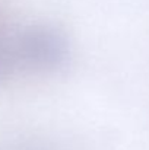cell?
<instances>
[{"instance_id": "obj_2", "label": "cell", "mask_w": 149, "mask_h": 150, "mask_svg": "<svg viewBox=\"0 0 149 150\" xmlns=\"http://www.w3.org/2000/svg\"><path fill=\"white\" fill-rule=\"evenodd\" d=\"M15 61H16V57H15L12 44L0 41V80H3L10 73Z\"/></svg>"}, {"instance_id": "obj_1", "label": "cell", "mask_w": 149, "mask_h": 150, "mask_svg": "<svg viewBox=\"0 0 149 150\" xmlns=\"http://www.w3.org/2000/svg\"><path fill=\"white\" fill-rule=\"evenodd\" d=\"M15 57L41 70H58L67 63L69 45L66 38L51 26H29L12 42Z\"/></svg>"}]
</instances>
